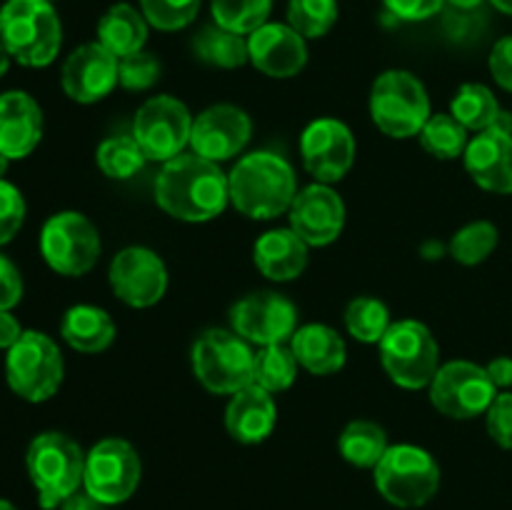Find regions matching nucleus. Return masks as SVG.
I'll return each instance as SVG.
<instances>
[{
  "instance_id": "obj_1",
  "label": "nucleus",
  "mask_w": 512,
  "mask_h": 510,
  "mask_svg": "<svg viewBox=\"0 0 512 510\" xmlns=\"http://www.w3.org/2000/svg\"><path fill=\"white\" fill-rule=\"evenodd\" d=\"M155 203L175 220L208 223L228 208V175L213 160L183 153L160 168L155 178Z\"/></svg>"
},
{
  "instance_id": "obj_2",
  "label": "nucleus",
  "mask_w": 512,
  "mask_h": 510,
  "mask_svg": "<svg viewBox=\"0 0 512 510\" xmlns=\"http://www.w3.org/2000/svg\"><path fill=\"white\" fill-rule=\"evenodd\" d=\"M228 185L230 203L250 220H273L288 213L298 195L293 165L270 150L243 155L230 170Z\"/></svg>"
},
{
  "instance_id": "obj_3",
  "label": "nucleus",
  "mask_w": 512,
  "mask_h": 510,
  "mask_svg": "<svg viewBox=\"0 0 512 510\" xmlns=\"http://www.w3.org/2000/svg\"><path fill=\"white\" fill-rule=\"evenodd\" d=\"M0 43L25 68H45L63 45V25L48 0H5L0 8Z\"/></svg>"
},
{
  "instance_id": "obj_4",
  "label": "nucleus",
  "mask_w": 512,
  "mask_h": 510,
  "mask_svg": "<svg viewBox=\"0 0 512 510\" xmlns=\"http://www.w3.org/2000/svg\"><path fill=\"white\" fill-rule=\"evenodd\" d=\"M25 468L38 493L40 508L53 510L83 488L85 453L70 435L48 430L30 440Z\"/></svg>"
},
{
  "instance_id": "obj_5",
  "label": "nucleus",
  "mask_w": 512,
  "mask_h": 510,
  "mask_svg": "<svg viewBox=\"0 0 512 510\" xmlns=\"http://www.w3.org/2000/svg\"><path fill=\"white\" fill-rule=\"evenodd\" d=\"M433 115L423 80L410 70H385L370 90V118L380 133L405 140L420 135Z\"/></svg>"
},
{
  "instance_id": "obj_6",
  "label": "nucleus",
  "mask_w": 512,
  "mask_h": 510,
  "mask_svg": "<svg viewBox=\"0 0 512 510\" xmlns=\"http://www.w3.org/2000/svg\"><path fill=\"white\" fill-rule=\"evenodd\" d=\"M190 363L198 383L215 395H233L253 385L255 353L235 330H205L195 340Z\"/></svg>"
},
{
  "instance_id": "obj_7",
  "label": "nucleus",
  "mask_w": 512,
  "mask_h": 510,
  "mask_svg": "<svg viewBox=\"0 0 512 510\" xmlns=\"http://www.w3.org/2000/svg\"><path fill=\"white\" fill-rule=\"evenodd\" d=\"M375 488L395 508H423L440 488V465L418 445H390L373 468Z\"/></svg>"
},
{
  "instance_id": "obj_8",
  "label": "nucleus",
  "mask_w": 512,
  "mask_h": 510,
  "mask_svg": "<svg viewBox=\"0 0 512 510\" xmlns=\"http://www.w3.org/2000/svg\"><path fill=\"white\" fill-rule=\"evenodd\" d=\"M380 363L395 385L405 390L428 388L440 368V345L420 320H398L378 343Z\"/></svg>"
},
{
  "instance_id": "obj_9",
  "label": "nucleus",
  "mask_w": 512,
  "mask_h": 510,
  "mask_svg": "<svg viewBox=\"0 0 512 510\" xmlns=\"http://www.w3.org/2000/svg\"><path fill=\"white\" fill-rule=\"evenodd\" d=\"M65 363L58 343L40 330H25L5 355V380L18 398L45 403L63 383Z\"/></svg>"
},
{
  "instance_id": "obj_10",
  "label": "nucleus",
  "mask_w": 512,
  "mask_h": 510,
  "mask_svg": "<svg viewBox=\"0 0 512 510\" xmlns=\"http://www.w3.org/2000/svg\"><path fill=\"white\" fill-rule=\"evenodd\" d=\"M100 248L98 228L78 210L50 215L40 230V255L50 270L65 278L90 273L98 263Z\"/></svg>"
},
{
  "instance_id": "obj_11",
  "label": "nucleus",
  "mask_w": 512,
  "mask_h": 510,
  "mask_svg": "<svg viewBox=\"0 0 512 510\" xmlns=\"http://www.w3.org/2000/svg\"><path fill=\"white\" fill-rule=\"evenodd\" d=\"M143 465L128 440L105 438L85 453L83 488L105 505H120L138 490Z\"/></svg>"
},
{
  "instance_id": "obj_12",
  "label": "nucleus",
  "mask_w": 512,
  "mask_h": 510,
  "mask_svg": "<svg viewBox=\"0 0 512 510\" xmlns=\"http://www.w3.org/2000/svg\"><path fill=\"white\" fill-rule=\"evenodd\" d=\"M193 115L188 105L173 95H155L138 108L133 120V138L143 148L145 158L168 163L183 155L190 145Z\"/></svg>"
},
{
  "instance_id": "obj_13",
  "label": "nucleus",
  "mask_w": 512,
  "mask_h": 510,
  "mask_svg": "<svg viewBox=\"0 0 512 510\" xmlns=\"http://www.w3.org/2000/svg\"><path fill=\"white\" fill-rule=\"evenodd\" d=\"M430 388V403L453 420H473L488 413L498 388L485 365L470 360H450L440 365Z\"/></svg>"
},
{
  "instance_id": "obj_14",
  "label": "nucleus",
  "mask_w": 512,
  "mask_h": 510,
  "mask_svg": "<svg viewBox=\"0 0 512 510\" xmlns=\"http://www.w3.org/2000/svg\"><path fill=\"white\" fill-rule=\"evenodd\" d=\"M230 330L260 348L290 343L298 330V308L293 300L273 290L250 293L230 308Z\"/></svg>"
},
{
  "instance_id": "obj_15",
  "label": "nucleus",
  "mask_w": 512,
  "mask_h": 510,
  "mask_svg": "<svg viewBox=\"0 0 512 510\" xmlns=\"http://www.w3.org/2000/svg\"><path fill=\"white\" fill-rule=\"evenodd\" d=\"M108 280L120 303L130 308H153L168 290V268L155 250L130 245L113 258Z\"/></svg>"
},
{
  "instance_id": "obj_16",
  "label": "nucleus",
  "mask_w": 512,
  "mask_h": 510,
  "mask_svg": "<svg viewBox=\"0 0 512 510\" xmlns=\"http://www.w3.org/2000/svg\"><path fill=\"white\" fill-rule=\"evenodd\" d=\"M300 158L318 183H338L355 163V135L338 118L313 120L300 135Z\"/></svg>"
},
{
  "instance_id": "obj_17",
  "label": "nucleus",
  "mask_w": 512,
  "mask_h": 510,
  "mask_svg": "<svg viewBox=\"0 0 512 510\" xmlns=\"http://www.w3.org/2000/svg\"><path fill=\"white\" fill-rule=\"evenodd\" d=\"M250 135H253V123L243 108L230 103L210 105L198 118H193L190 148L200 158L223 163L243 153L245 145L250 143Z\"/></svg>"
},
{
  "instance_id": "obj_18",
  "label": "nucleus",
  "mask_w": 512,
  "mask_h": 510,
  "mask_svg": "<svg viewBox=\"0 0 512 510\" xmlns=\"http://www.w3.org/2000/svg\"><path fill=\"white\" fill-rule=\"evenodd\" d=\"M118 63L120 60L98 40L80 45L65 58L60 70L63 93L83 105L108 98L118 85Z\"/></svg>"
},
{
  "instance_id": "obj_19",
  "label": "nucleus",
  "mask_w": 512,
  "mask_h": 510,
  "mask_svg": "<svg viewBox=\"0 0 512 510\" xmlns=\"http://www.w3.org/2000/svg\"><path fill=\"white\" fill-rule=\"evenodd\" d=\"M290 228L310 245L325 248L335 243L345 228V203L330 185L313 183L298 190L288 210Z\"/></svg>"
},
{
  "instance_id": "obj_20",
  "label": "nucleus",
  "mask_w": 512,
  "mask_h": 510,
  "mask_svg": "<svg viewBox=\"0 0 512 510\" xmlns=\"http://www.w3.org/2000/svg\"><path fill=\"white\" fill-rule=\"evenodd\" d=\"M250 63L268 78H295L308 63L305 38L285 23H265L248 35Z\"/></svg>"
},
{
  "instance_id": "obj_21",
  "label": "nucleus",
  "mask_w": 512,
  "mask_h": 510,
  "mask_svg": "<svg viewBox=\"0 0 512 510\" xmlns=\"http://www.w3.org/2000/svg\"><path fill=\"white\" fill-rule=\"evenodd\" d=\"M463 163L478 188L512 195V133L495 128L478 133L470 138Z\"/></svg>"
},
{
  "instance_id": "obj_22",
  "label": "nucleus",
  "mask_w": 512,
  "mask_h": 510,
  "mask_svg": "<svg viewBox=\"0 0 512 510\" xmlns=\"http://www.w3.org/2000/svg\"><path fill=\"white\" fill-rule=\"evenodd\" d=\"M43 138V110L25 90L0 93V153L23 160Z\"/></svg>"
},
{
  "instance_id": "obj_23",
  "label": "nucleus",
  "mask_w": 512,
  "mask_h": 510,
  "mask_svg": "<svg viewBox=\"0 0 512 510\" xmlns=\"http://www.w3.org/2000/svg\"><path fill=\"white\" fill-rule=\"evenodd\" d=\"M275 423H278V405L273 393L253 383L230 395L225 408V428L233 440L243 445L263 443L273 435Z\"/></svg>"
},
{
  "instance_id": "obj_24",
  "label": "nucleus",
  "mask_w": 512,
  "mask_h": 510,
  "mask_svg": "<svg viewBox=\"0 0 512 510\" xmlns=\"http://www.w3.org/2000/svg\"><path fill=\"white\" fill-rule=\"evenodd\" d=\"M310 245L293 228H275L255 240V268L273 283H288L308 268Z\"/></svg>"
},
{
  "instance_id": "obj_25",
  "label": "nucleus",
  "mask_w": 512,
  "mask_h": 510,
  "mask_svg": "<svg viewBox=\"0 0 512 510\" xmlns=\"http://www.w3.org/2000/svg\"><path fill=\"white\" fill-rule=\"evenodd\" d=\"M290 348H293L300 368L313 375L338 373L348 360L343 335L323 323H310L295 330L293 338H290Z\"/></svg>"
},
{
  "instance_id": "obj_26",
  "label": "nucleus",
  "mask_w": 512,
  "mask_h": 510,
  "mask_svg": "<svg viewBox=\"0 0 512 510\" xmlns=\"http://www.w3.org/2000/svg\"><path fill=\"white\" fill-rule=\"evenodd\" d=\"M60 335L78 353H103L115 340V323L108 310L98 305H73L65 310Z\"/></svg>"
},
{
  "instance_id": "obj_27",
  "label": "nucleus",
  "mask_w": 512,
  "mask_h": 510,
  "mask_svg": "<svg viewBox=\"0 0 512 510\" xmlns=\"http://www.w3.org/2000/svg\"><path fill=\"white\" fill-rule=\"evenodd\" d=\"M148 28L150 23L145 20L143 10L133 8L130 3H115L98 20V43L120 60L145 48Z\"/></svg>"
},
{
  "instance_id": "obj_28",
  "label": "nucleus",
  "mask_w": 512,
  "mask_h": 510,
  "mask_svg": "<svg viewBox=\"0 0 512 510\" xmlns=\"http://www.w3.org/2000/svg\"><path fill=\"white\" fill-rule=\"evenodd\" d=\"M193 50L203 63L213 65V68L233 70L250 63L245 35L233 33L218 23L200 28V33L193 38Z\"/></svg>"
},
{
  "instance_id": "obj_29",
  "label": "nucleus",
  "mask_w": 512,
  "mask_h": 510,
  "mask_svg": "<svg viewBox=\"0 0 512 510\" xmlns=\"http://www.w3.org/2000/svg\"><path fill=\"white\" fill-rule=\"evenodd\" d=\"M388 435L383 425L373 420H353L338 438V450L355 468H375L388 450Z\"/></svg>"
},
{
  "instance_id": "obj_30",
  "label": "nucleus",
  "mask_w": 512,
  "mask_h": 510,
  "mask_svg": "<svg viewBox=\"0 0 512 510\" xmlns=\"http://www.w3.org/2000/svg\"><path fill=\"white\" fill-rule=\"evenodd\" d=\"M503 113L493 90L483 83H463L450 100V115L473 133L490 130Z\"/></svg>"
},
{
  "instance_id": "obj_31",
  "label": "nucleus",
  "mask_w": 512,
  "mask_h": 510,
  "mask_svg": "<svg viewBox=\"0 0 512 510\" xmlns=\"http://www.w3.org/2000/svg\"><path fill=\"white\" fill-rule=\"evenodd\" d=\"M298 358H295L290 343L263 345L255 353V373L253 383L260 385L268 393H283L298 378Z\"/></svg>"
},
{
  "instance_id": "obj_32",
  "label": "nucleus",
  "mask_w": 512,
  "mask_h": 510,
  "mask_svg": "<svg viewBox=\"0 0 512 510\" xmlns=\"http://www.w3.org/2000/svg\"><path fill=\"white\" fill-rule=\"evenodd\" d=\"M470 130L453 118L450 113H433L420 130V145L425 153L438 160H458L468 148Z\"/></svg>"
},
{
  "instance_id": "obj_33",
  "label": "nucleus",
  "mask_w": 512,
  "mask_h": 510,
  "mask_svg": "<svg viewBox=\"0 0 512 510\" xmlns=\"http://www.w3.org/2000/svg\"><path fill=\"white\" fill-rule=\"evenodd\" d=\"M145 153L133 135H113L98 145L95 163L110 180H130L145 165Z\"/></svg>"
},
{
  "instance_id": "obj_34",
  "label": "nucleus",
  "mask_w": 512,
  "mask_h": 510,
  "mask_svg": "<svg viewBox=\"0 0 512 510\" xmlns=\"http://www.w3.org/2000/svg\"><path fill=\"white\" fill-rule=\"evenodd\" d=\"M390 310L383 300L360 295L350 300L345 308V328L355 340L368 345H378L390 328Z\"/></svg>"
},
{
  "instance_id": "obj_35",
  "label": "nucleus",
  "mask_w": 512,
  "mask_h": 510,
  "mask_svg": "<svg viewBox=\"0 0 512 510\" xmlns=\"http://www.w3.org/2000/svg\"><path fill=\"white\" fill-rule=\"evenodd\" d=\"M500 233L490 220H475V223L463 225L453 235L448 245V253L458 260L460 265H480L493 255L498 248Z\"/></svg>"
},
{
  "instance_id": "obj_36",
  "label": "nucleus",
  "mask_w": 512,
  "mask_h": 510,
  "mask_svg": "<svg viewBox=\"0 0 512 510\" xmlns=\"http://www.w3.org/2000/svg\"><path fill=\"white\" fill-rule=\"evenodd\" d=\"M270 10H273V0H213L210 3L215 23L238 35H250L260 25L268 23Z\"/></svg>"
},
{
  "instance_id": "obj_37",
  "label": "nucleus",
  "mask_w": 512,
  "mask_h": 510,
  "mask_svg": "<svg viewBox=\"0 0 512 510\" xmlns=\"http://www.w3.org/2000/svg\"><path fill=\"white\" fill-rule=\"evenodd\" d=\"M338 23V0H290L288 25L303 38H323Z\"/></svg>"
},
{
  "instance_id": "obj_38",
  "label": "nucleus",
  "mask_w": 512,
  "mask_h": 510,
  "mask_svg": "<svg viewBox=\"0 0 512 510\" xmlns=\"http://www.w3.org/2000/svg\"><path fill=\"white\" fill-rule=\"evenodd\" d=\"M140 10L153 28L173 33L198 18L200 0H140Z\"/></svg>"
},
{
  "instance_id": "obj_39",
  "label": "nucleus",
  "mask_w": 512,
  "mask_h": 510,
  "mask_svg": "<svg viewBox=\"0 0 512 510\" xmlns=\"http://www.w3.org/2000/svg\"><path fill=\"white\" fill-rule=\"evenodd\" d=\"M160 60L155 58L148 50H140V53L125 55L118 63V85H123L125 90H150L160 80Z\"/></svg>"
},
{
  "instance_id": "obj_40",
  "label": "nucleus",
  "mask_w": 512,
  "mask_h": 510,
  "mask_svg": "<svg viewBox=\"0 0 512 510\" xmlns=\"http://www.w3.org/2000/svg\"><path fill=\"white\" fill-rule=\"evenodd\" d=\"M25 198L13 183L0 180V245L10 243L23 228Z\"/></svg>"
},
{
  "instance_id": "obj_41",
  "label": "nucleus",
  "mask_w": 512,
  "mask_h": 510,
  "mask_svg": "<svg viewBox=\"0 0 512 510\" xmlns=\"http://www.w3.org/2000/svg\"><path fill=\"white\" fill-rule=\"evenodd\" d=\"M485 418H488L490 438H493L500 448L512 450V393L510 390L495 395V400L490 403Z\"/></svg>"
},
{
  "instance_id": "obj_42",
  "label": "nucleus",
  "mask_w": 512,
  "mask_h": 510,
  "mask_svg": "<svg viewBox=\"0 0 512 510\" xmlns=\"http://www.w3.org/2000/svg\"><path fill=\"white\" fill-rule=\"evenodd\" d=\"M490 75L503 90L512 93V35H505L493 45L488 58Z\"/></svg>"
},
{
  "instance_id": "obj_43",
  "label": "nucleus",
  "mask_w": 512,
  "mask_h": 510,
  "mask_svg": "<svg viewBox=\"0 0 512 510\" xmlns=\"http://www.w3.org/2000/svg\"><path fill=\"white\" fill-rule=\"evenodd\" d=\"M383 3L398 20L418 23V20L433 18L443 8L445 0H383Z\"/></svg>"
},
{
  "instance_id": "obj_44",
  "label": "nucleus",
  "mask_w": 512,
  "mask_h": 510,
  "mask_svg": "<svg viewBox=\"0 0 512 510\" xmlns=\"http://www.w3.org/2000/svg\"><path fill=\"white\" fill-rule=\"evenodd\" d=\"M23 298V278L15 263L0 255V310H13Z\"/></svg>"
},
{
  "instance_id": "obj_45",
  "label": "nucleus",
  "mask_w": 512,
  "mask_h": 510,
  "mask_svg": "<svg viewBox=\"0 0 512 510\" xmlns=\"http://www.w3.org/2000/svg\"><path fill=\"white\" fill-rule=\"evenodd\" d=\"M485 370H488V375H490V380H493L495 388H503V390L512 388V358L510 355H498V358H493L488 365H485Z\"/></svg>"
},
{
  "instance_id": "obj_46",
  "label": "nucleus",
  "mask_w": 512,
  "mask_h": 510,
  "mask_svg": "<svg viewBox=\"0 0 512 510\" xmlns=\"http://www.w3.org/2000/svg\"><path fill=\"white\" fill-rule=\"evenodd\" d=\"M25 330L10 310H0V350H10L20 340Z\"/></svg>"
},
{
  "instance_id": "obj_47",
  "label": "nucleus",
  "mask_w": 512,
  "mask_h": 510,
  "mask_svg": "<svg viewBox=\"0 0 512 510\" xmlns=\"http://www.w3.org/2000/svg\"><path fill=\"white\" fill-rule=\"evenodd\" d=\"M60 510H110V505L100 503L98 498H93V495L83 488V490H75L70 498H65L63 505H60Z\"/></svg>"
},
{
  "instance_id": "obj_48",
  "label": "nucleus",
  "mask_w": 512,
  "mask_h": 510,
  "mask_svg": "<svg viewBox=\"0 0 512 510\" xmlns=\"http://www.w3.org/2000/svg\"><path fill=\"white\" fill-rule=\"evenodd\" d=\"M445 3L453 5L455 10H475L483 5V0H445Z\"/></svg>"
},
{
  "instance_id": "obj_49",
  "label": "nucleus",
  "mask_w": 512,
  "mask_h": 510,
  "mask_svg": "<svg viewBox=\"0 0 512 510\" xmlns=\"http://www.w3.org/2000/svg\"><path fill=\"white\" fill-rule=\"evenodd\" d=\"M8 68H10V53H8V50H5V45L0 43V78H3V75L8 73Z\"/></svg>"
},
{
  "instance_id": "obj_50",
  "label": "nucleus",
  "mask_w": 512,
  "mask_h": 510,
  "mask_svg": "<svg viewBox=\"0 0 512 510\" xmlns=\"http://www.w3.org/2000/svg\"><path fill=\"white\" fill-rule=\"evenodd\" d=\"M490 3H493L495 8L500 10V13H505V15H512V0H490Z\"/></svg>"
},
{
  "instance_id": "obj_51",
  "label": "nucleus",
  "mask_w": 512,
  "mask_h": 510,
  "mask_svg": "<svg viewBox=\"0 0 512 510\" xmlns=\"http://www.w3.org/2000/svg\"><path fill=\"white\" fill-rule=\"evenodd\" d=\"M8 165H10V158H5V155L0 153V180H3V175L8 173Z\"/></svg>"
},
{
  "instance_id": "obj_52",
  "label": "nucleus",
  "mask_w": 512,
  "mask_h": 510,
  "mask_svg": "<svg viewBox=\"0 0 512 510\" xmlns=\"http://www.w3.org/2000/svg\"><path fill=\"white\" fill-rule=\"evenodd\" d=\"M0 510H18V508H15L13 503H8V500L0 498Z\"/></svg>"
},
{
  "instance_id": "obj_53",
  "label": "nucleus",
  "mask_w": 512,
  "mask_h": 510,
  "mask_svg": "<svg viewBox=\"0 0 512 510\" xmlns=\"http://www.w3.org/2000/svg\"><path fill=\"white\" fill-rule=\"evenodd\" d=\"M48 3H55V0H48Z\"/></svg>"
}]
</instances>
